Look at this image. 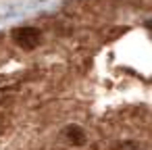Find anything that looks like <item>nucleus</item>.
Returning a JSON list of instances; mask_svg holds the SVG:
<instances>
[{"mask_svg":"<svg viewBox=\"0 0 152 150\" xmlns=\"http://www.w3.org/2000/svg\"><path fill=\"white\" fill-rule=\"evenodd\" d=\"M40 38H42V34H40V29H36V27H17V29L13 31L15 44L21 46L23 50H34V48L40 44Z\"/></svg>","mask_w":152,"mask_h":150,"instance_id":"nucleus-1","label":"nucleus"},{"mask_svg":"<svg viewBox=\"0 0 152 150\" xmlns=\"http://www.w3.org/2000/svg\"><path fill=\"white\" fill-rule=\"evenodd\" d=\"M65 138H67V142L73 144V146H81V144H86V133H83V129L77 127V125H69V127H65Z\"/></svg>","mask_w":152,"mask_h":150,"instance_id":"nucleus-2","label":"nucleus"}]
</instances>
